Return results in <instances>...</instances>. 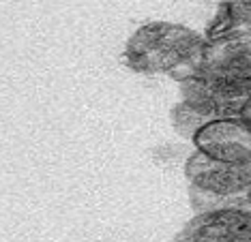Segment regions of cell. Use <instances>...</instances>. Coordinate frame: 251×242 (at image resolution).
Masks as SVG:
<instances>
[{
    "label": "cell",
    "instance_id": "cell-1",
    "mask_svg": "<svg viewBox=\"0 0 251 242\" xmlns=\"http://www.w3.org/2000/svg\"><path fill=\"white\" fill-rule=\"evenodd\" d=\"M180 97L208 120L241 118L251 101V32L206 39L196 77L180 82Z\"/></svg>",
    "mask_w": 251,
    "mask_h": 242
},
{
    "label": "cell",
    "instance_id": "cell-4",
    "mask_svg": "<svg viewBox=\"0 0 251 242\" xmlns=\"http://www.w3.org/2000/svg\"><path fill=\"white\" fill-rule=\"evenodd\" d=\"M176 242H251V208L198 212L176 234Z\"/></svg>",
    "mask_w": 251,
    "mask_h": 242
},
{
    "label": "cell",
    "instance_id": "cell-8",
    "mask_svg": "<svg viewBox=\"0 0 251 242\" xmlns=\"http://www.w3.org/2000/svg\"><path fill=\"white\" fill-rule=\"evenodd\" d=\"M241 120L249 126V129H251V101L247 103V105H245V109L241 112Z\"/></svg>",
    "mask_w": 251,
    "mask_h": 242
},
{
    "label": "cell",
    "instance_id": "cell-6",
    "mask_svg": "<svg viewBox=\"0 0 251 242\" xmlns=\"http://www.w3.org/2000/svg\"><path fill=\"white\" fill-rule=\"evenodd\" d=\"M232 30L251 32V0H226L221 4V13L217 17V24L213 26V30H210V37L226 34Z\"/></svg>",
    "mask_w": 251,
    "mask_h": 242
},
{
    "label": "cell",
    "instance_id": "cell-9",
    "mask_svg": "<svg viewBox=\"0 0 251 242\" xmlns=\"http://www.w3.org/2000/svg\"><path fill=\"white\" fill-rule=\"evenodd\" d=\"M247 204H249V208H251V191L247 193Z\"/></svg>",
    "mask_w": 251,
    "mask_h": 242
},
{
    "label": "cell",
    "instance_id": "cell-3",
    "mask_svg": "<svg viewBox=\"0 0 251 242\" xmlns=\"http://www.w3.org/2000/svg\"><path fill=\"white\" fill-rule=\"evenodd\" d=\"M189 189L219 197H247L251 191V163H226L193 152L185 163Z\"/></svg>",
    "mask_w": 251,
    "mask_h": 242
},
{
    "label": "cell",
    "instance_id": "cell-7",
    "mask_svg": "<svg viewBox=\"0 0 251 242\" xmlns=\"http://www.w3.org/2000/svg\"><path fill=\"white\" fill-rule=\"evenodd\" d=\"M170 118H172V126L176 129V133L187 137V140L193 142V137H196V133L200 129H202L204 124L213 122V120L204 118L200 112H196L193 107H189L187 103H176V105L172 107V112H170Z\"/></svg>",
    "mask_w": 251,
    "mask_h": 242
},
{
    "label": "cell",
    "instance_id": "cell-5",
    "mask_svg": "<svg viewBox=\"0 0 251 242\" xmlns=\"http://www.w3.org/2000/svg\"><path fill=\"white\" fill-rule=\"evenodd\" d=\"M198 152L226 163H251V129L241 118H219L193 137Z\"/></svg>",
    "mask_w": 251,
    "mask_h": 242
},
{
    "label": "cell",
    "instance_id": "cell-2",
    "mask_svg": "<svg viewBox=\"0 0 251 242\" xmlns=\"http://www.w3.org/2000/svg\"><path fill=\"white\" fill-rule=\"evenodd\" d=\"M206 37L189 26L152 20L142 24L125 45L129 69L146 75H170L176 82L196 77Z\"/></svg>",
    "mask_w": 251,
    "mask_h": 242
}]
</instances>
